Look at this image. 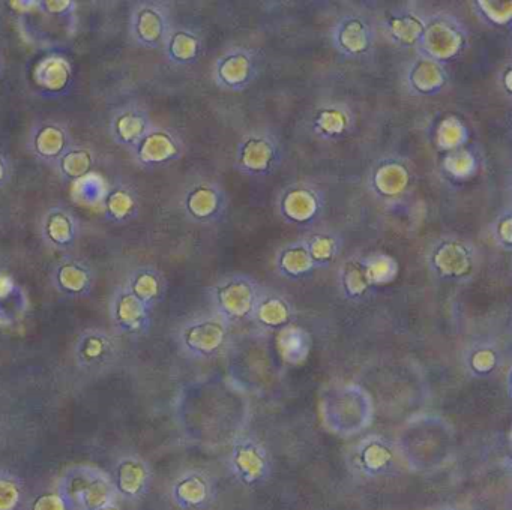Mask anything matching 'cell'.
<instances>
[{
  "label": "cell",
  "mask_w": 512,
  "mask_h": 510,
  "mask_svg": "<svg viewBox=\"0 0 512 510\" xmlns=\"http://www.w3.org/2000/svg\"><path fill=\"white\" fill-rule=\"evenodd\" d=\"M469 45V27L458 15L434 11L425 17L424 32L415 50L421 56L446 63L457 59Z\"/></svg>",
  "instance_id": "1"
},
{
  "label": "cell",
  "mask_w": 512,
  "mask_h": 510,
  "mask_svg": "<svg viewBox=\"0 0 512 510\" xmlns=\"http://www.w3.org/2000/svg\"><path fill=\"white\" fill-rule=\"evenodd\" d=\"M58 489L73 510H97L118 498L110 476L91 467L71 468Z\"/></svg>",
  "instance_id": "2"
},
{
  "label": "cell",
  "mask_w": 512,
  "mask_h": 510,
  "mask_svg": "<svg viewBox=\"0 0 512 510\" xmlns=\"http://www.w3.org/2000/svg\"><path fill=\"white\" fill-rule=\"evenodd\" d=\"M175 26L170 6L157 0L134 2L128 14V39L143 50H161Z\"/></svg>",
  "instance_id": "3"
},
{
  "label": "cell",
  "mask_w": 512,
  "mask_h": 510,
  "mask_svg": "<svg viewBox=\"0 0 512 510\" xmlns=\"http://www.w3.org/2000/svg\"><path fill=\"white\" fill-rule=\"evenodd\" d=\"M283 161L280 140L266 129L248 132L236 144L233 165L239 173L250 177H268Z\"/></svg>",
  "instance_id": "4"
},
{
  "label": "cell",
  "mask_w": 512,
  "mask_h": 510,
  "mask_svg": "<svg viewBox=\"0 0 512 510\" xmlns=\"http://www.w3.org/2000/svg\"><path fill=\"white\" fill-rule=\"evenodd\" d=\"M377 21L361 9L344 11L329 29L331 45L347 59H359L371 53L377 39Z\"/></svg>",
  "instance_id": "5"
},
{
  "label": "cell",
  "mask_w": 512,
  "mask_h": 510,
  "mask_svg": "<svg viewBox=\"0 0 512 510\" xmlns=\"http://www.w3.org/2000/svg\"><path fill=\"white\" fill-rule=\"evenodd\" d=\"M259 75V53L245 45H235L224 50L211 69L212 81L223 92H244Z\"/></svg>",
  "instance_id": "6"
},
{
  "label": "cell",
  "mask_w": 512,
  "mask_h": 510,
  "mask_svg": "<svg viewBox=\"0 0 512 510\" xmlns=\"http://www.w3.org/2000/svg\"><path fill=\"white\" fill-rule=\"evenodd\" d=\"M260 290L256 282L248 276L233 275L211 288V303L214 314L230 321L253 318L254 309L259 302Z\"/></svg>",
  "instance_id": "7"
},
{
  "label": "cell",
  "mask_w": 512,
  "mask_h": 510,
  "mask_svg": "<svg viewBox=\"0 0 512 510\" xmlns=\"http://www.w3.org/2000/svg\"><path fill=\"white\" fill-rule=\"evenodd\" d=\"M179 206L193 224L211 225L226 215L229 197L223 185L215 180L196 179L185 186Z\"/></svg>",
  "instance_id": "8"
},
{
  "label": "cell",
  "mask_w": 512,
  "mask_h": 510,
  "mask_svg": "<svg viewBox=\"0 0 512 510\" xmlns=\"http://www.w3.org/2000/svg\"><path fill=\"white\" fill-rule=\"evenodd\" d=\"M184 150V140L175 129L154 125L128 153L136 167L142 170H160L179 161Z\"/></svg>",
  "instance_id": "9"
},
{
  "label": "cell",
  "mask_w": 512,
  "mask_h": 510,
  "mask_svg": "<svg viewBox=\"0 0 512 510\" xmlns=\"http://www.w3.org/2000/svg\"><path fill=\"white\" fill-rule=\"evenodd\" d=\"M32 83L38 93L46 98L68 95L74 86L73 60L65 51H46L34 63Z\"/></svg>",
  "instance_id": "10"
},
{
  "label": "cell",
  "mask_w": 512,
  "mask_h": 510,
  "mask_svg": "<svg viewBox=\"0 0 512 510\" xmlns=\"http://www.w3.org/2000/svg\"><path fill=\"white\" fill-rule=\"evenodd\" d=\"M229 323L218 315L191 318L179 327L178 342L191 356L209 357L223 348Z\"/></svg>",
  "instance_id": "11"
},
{
  "label": "cell",
  "mask_w": 512,
  "mask_h": 510,
  "mask_svg": "<svg viewBox=\"0 0 512 510\" xmlns=\"http://www.w3.org/2000/svg\"><path fill=\"white\" fill-rule=\"evenodd\" d=\"M74 143L76 141L70 126L56 119H40L32 123L26 138L29 153L49 167H53Z\"/></svg>",
  "instance_id": "12"
},
{
  "label": "cell",
  "mask_w": 512,
  "mask_h": 510,
  "mask_svg": "<svg viewBox=\"0 0 512 510\" xmlns=\"http://www.w3.org/2000/svg\"><path fill=\"white\" fill-rule=\"evenodd\" d=\"M40 236L52 251H71L82 236L79 216L65 204H52L41 215Z\"/></svg>",
  "instance_id": "13"
},
{
  "label": "cell",
  "mask_w": 512,
  "mask_h": 510,
  "mask_svg": "<svg viewBox=\"0 0 512 510\" xmlns=\"http://www.w3.org/2000/svg\"><path fill=\"white\" fill-rule=\"evenodd\" d=\"M154 125L148 108L143 107L139 102H127L112 111L107 131H109L110 140L116 146L130 152L154 128Z\"/></svg>",
  "instance_id": "14"
},
{
  "label": "cell",
  "mask_w": 512,
  "mask_h": 510,
  "mask_svg": "<svg viewBox=\"0 0 512 510\" xmlns=\"http://www.w3.org/2000/svg\"><path fill=\"white\" fill-rule=\"evenodd\" d=\"M110 320L121 335L142 336L151 329L152 311L137 299L127 285L113 293L109 303Z\"/></svg>",
  "instance_id": "15"
},
{
  "label": "cell",
  "mask_w": 512,
  "mask_h": 510,
  "mask_svg": "<svg viewBox=\"0 0 512 510\" xmlns=\"http://www.w3.org/2000/svg\"><path fill=\"white\" fill-rule=\"evenodd\" d=\"M427 12L416 6H397L377 21V30L386 41L401 48H416L424 32Z\"/></svg>",
  "instance_id": "16"
},
{
  "label": "cell",
  "mask_w": 512,
  "mask_h": 510,
  "mask_svg": "<svg viewBox=\"0 0 512 510\" xmlns=\"http://www.w3.org/2000/svg\"><path fill=\"white\" fill-rule=\"evenodd\" d=\"M325 207L322 191L310 183H293L278 197V212L290 224H308L319 218Z\"/></svg>",
  "instance_id": "17"
},
{
  "label": "cell",
  "mask_w": 512,
  "mask_h": 510,
  "mask_svg": "<svg viewBox=\"0 0 512 510\" xmlns=\"http://www.w3.org/2000/svg\"><path fill=\"white\" fill-rule=\"evenodd\" d=\"M119 345L115 336L100 327L83 330L74 345L77 365L85 371H100L115 362Z\"/></svg>",
  "instance_id": "18"
},
{
  "label": "cell",
  "mask_w": 512,
  "mask_h": 510,
  "mask_svg": "<svg viewBox=\"0 0 512 510\" xmlns=\"http://www.w3.org/2000/svg\"><path fill=\"white\" fill-rule=\"evenodd\" d=\"M110 479L118 497L137 501L145 497L151 488L152 470L140 456L125 455L116 462Z\"/></svg>",
  "instance_id": "19"
},
{
  "label": "cell",
  "mask_w": 512,
  "mask_h": 510,
  "mask_svg": "<svg viewBox=\"0 0 512 510\" xmlns=\"http://www.w3.org/2000/svg\"><path fill=\"white\" fill-rule=\"evenodd\" d=\"M404 89L415 96H433L442 92L448 83L446 65L416 54L404 65Z\"/></svg>",
  "instance_id": "20"
},
{
  "label": "cell",
  "mask_w": 512,
  "mask_h": 510,
  "mask_svg": "<svg viewBox=\"0 0 512 510\" xmlns=\"http://www.w3.org/2000/svg\"><path fill=\"white\" fill-rule=\"evenodd\" d=\"M52 285L62 296L83 299L94 290L95 270L82 258L65 257L52 270Z\"/></svg>",
  "instance_id": "21"
},
{
  "label": "cell",
  "mask_w": 512,
  "mask_h": 510,
  "mask_svg": "<svg viewBox=\"0 0 512 510\" xmlns=\"http://www.w3.org/2000/svg\"><path fill=\"white\" fill-rule=\"evenodd\" d=\"M140 213L137 186L127 179H116L107 186L103 197L104 219L110 224L127 225Z\"/></svg>",
  "instance_id": "22"
},
{
  "label": "cell",
  "mask_w": 512,
  "mask_h": 510,
  "mask_svg": "<svg viewBox=\"0 0 512 510\" xmlns=\"http://www.w3.org/2000/svg\"><path fill=\"white\" fill-rule=\"evenodd\" d=\"M430 263L442 278H463L472 269L473 251L463 240H440L431 252Z\"/></svg>",
  "instance_id": "23"
},
{
  "label": "cell",
  "mask_w": 512,
  "mask_h": 510,
  "mask_svg": "<svg viewBox=\"0 0 512 510\" xmlns=\"http://www.w3.org/2000/svg\"><path fill=\"white\" fill-rule=\"evenodd\" d=\"M410 171L401 159H382L373 168L368 180L373 194L382 200H395L409 188Z\"/></svg>",
  "instance_id": "24"
},
{
  "label": "cell",
  "mask_w": 512,
  "mask_h": 510,
  "mask_svg": "<svg viewBox=\"0 0 512 510\" xmlns=\"http://www.w3.org/2000/svg\"><path fill=\"white\" fill-rule=\"evenodd\" d=\"M232 468L235 476L245 485H260L269 474L268 456L259 444L244 441L233 449Z\"/></svg>",
  "instance_id": "25"
},
{
  "label": "cell",
  "mask_w": 512,
  "mask_h": 510,
  "mask_svg": "<svg viewBox=\"0 0 512 510\" xmlns=\"http://www.w3.org/2000/svg\"><path fill=\"white\" fill-rule=\"evenodd\" d=\"M161 50L172 65L191 66L202 57L203 38L193 27L175 24Z\"/></svg>",
  "instance_id": "26"
},
{
  "label": "cell",
  "mask_w": 512,
  "mask_h": 510,
  "mask_svg": "<svg viewBox=\"0 0 512 510\" xmlns=\"http://www.w3.org/2000/svg\"><path fill=\"white\" fill-rule=\"evenodd\" d=\"M212 486L208 477L199 471H190L179 477L172 486V498L176 506L184 510H199L208 506Z\"/></svg>",
  "instance_id": "27"
},
{
  "label": "cell",
  "mask_w": 512,
  "mask_h": 510,
  "mask_svg": "<svg viewBox=\"0 0 512 510\" xmlns=\"http://www.w3.org/2000/svg\"><path fill=\"white\" fill-rule=\"evenodd\" d=\"M97 164V153L91 147L74 143L55 162L52 170L65 183H76L88 177Z\"/></svg>",
  "instance_id": "28"
},
{
  "label": "cell",
  "mask_w": 512,
  "mask_h": 510,
  "mask_svg": "<svg viewBox=\"0 0 512 510\" xmlns=\"http://www.w3.org/2000/svg\"><path fill=\"white\" fill-rule=\"evenodd\" d=\"M125 285L151 311H154L155 306L163 300L166 290L163 275L152 266H139L131 270Z\"/></svg>",
  "instance_id": "29"
},
{
  "label": "cell",
  "mask_w": 512,
  "mask_h": 510,
  "mask_svg": "<svg viewBox=\"0 0 512 510\" xmlns=\"http://www.w3.org/2000/svg\"><path fill=\"white\" fill-rule=\"evenodd\" d=\"M352 125V114L344 108V105H323L313 119V129L317 137L332 140L346 134Z\"/></svg>",
  "instance_id": "30"
},
{
  "label": "cell",
  "mask_w": 512,
  "mask_h": 510,
  "mask_svg": "<svg viewBox=\"0 0 512 510\" xmlns=\"http://www.w3.org/2000/svg\"><path fill=\"white\" fill-rule=\"evenodd\" d=\"M278 269L290 279H299L307 276L316 269L313 258L308 252L305 240L286 246L278 255Z\"/></svg>",
  "instance_id": "31"
},
{
  "label": "cell",
  "mask_w": 512,
  "mask_h": 510,
  "mask_svg": "<svg viewBox=\"0 0 512 510\" xmlns=\"http://www.w3.org/2000/svg\"><path fill=\"white\" fill-rule=\"evenodd\" d=\"M278 348L287 362H304L310 351V336L301 327L284 326L278 335Z\"/></svg>",
  "instance_id": "32"
},
{
  "label": "cell",
  "mask_w": 512,
  "mask_h": 510,
  "mask_svg": "<svg viewBox=\"0 0 512 510\" xmlns=\"http://www.w3.org/2000/svg\"><path fill=\"white\" fill-rule=\"evenodd\" d=\"M253 318L262 326L284 327L290 318V308L283 297L260 294Z\"/></svg>",
  "instance_id": "33"
},
{
  "label": "cell",
  "mask_w": 512,
  "mask_h": 510,
  "mask_svg": "<svg viewBox=\"0 0 512 510\" xmlns=\"http://www.w3.org/2000/svg\"><path fill=\"white\" fill-rule=\"evenodd\" d=\"M469 140V128L457 116H446L440 120L436 131L437 146L446 152L461 149Z\"/></svg>",
  "instance_id": "34"
},
{
  "label": "cell",
  "mask_w": 512,
  "mask_h": 510,
  "mask_svg": "<svg viewBox=\"0 0 512 510\" xmlns=\"http://www.w3.org/2000/svg\"><path fill=\"white\" fill-rule=\"evenodd\" d=\"M392 461H394L392 450L382 443L367 444V446L362 447L358 455L359 468L370 476H377V474L388 470Z\"/></svg>",
  "instance_id": "35"
},
{
  "label": "cell",
  "mask_w": 512,
  "mask_h": 510,
  "mask_svg": "<svg viewBox=\"0 0 512 510\" xmlns=\"http://www.w3.org/2000/svg\"><path fill=\"white\" fill-rule=\"evenodd\" d=\"M25 497L23 480L11 471L0 470V510H22Z\"/></svg>",
  "instance_id": "36"
},
{
  "label": "cell",
  "mask_w": 512,
  "mask_h": 510,
  "mask_svg": "<svg viewBox=\"0 0 512 510\" xmlns=\"http://www.w3.org/2000/svg\"><path fill=\"white\" fill-rule=\"evenodd\" d=\"M308 252L313 258L316 267L326 266L331 263L338 254V240L332 233H317L305 239Z\"/></svg>",
  "instance_id": "37"
},
{
  "label": "cell",
  "mask_w": 512,
  "mask_h": 510,
  "mask_svg": "<svg viewBox=\"0 0 512 510\" xmlns=\"http://www.w3.org/2000/svg\"><path fill=\"white\" fill-rule=\"evenodd\" d=\"M473 9L485 23L491 26H506L511 21L512 3L499 0H478L473 2Z\"/></svg>",
  "instance_id": "38"
},
{
  "label": "cell",
  "mask_w": 512,
  "mask_h": 510,
  "mask_svg": "<svg viewBox=\"0 0 512 510\" xmlns=\"http://www.w3.org/2000/svg\"><path fill=\"white\" fill-rule=\"evenodd\" d=\"M341 281H343L344 290H346L349 296L356 297L364 294L371 287L367 269H365L364 258L358 261H349L343 267Z\"/></svg>",
  "instance_id": "39"
},
{
  "label": "cell",
  "mask_w": 512,
  "mask_h": 510,
  "mask_svg": "<svg viewBox=\"0 0 512 510\" xmlns=\"http://www.w3.org/2000/svg\"><path fill=\"white\" fill-rule=\"evenodd\" d=\"M365 269L371 285L386 284L394 279L397 273V264L388 255L377 254L364 258Z\"/></svg>",
  "instance_id": "40"
},
{
  "label": "cell",
  "mask_w": 512,
  "mask_h": 510,
  "mask_svg": "<svg viewBox=\"0 0 512 510\" xmlns=\"http://www.w3.org/2000/svg\"><path fill=\"white\" fill-rule=\"evenodd\" d=\"M478 167L476 156L470 150L461 149L449 152L445 159V170L454 177L472 176Z\"/></svg>",
  "instance_id": "41"
},
{
  "label": "cell",
  "mask_w": 512,
  "mask_h": 510,
  "mask_svg": "<svg viewBox=\"0 0 512 510\" xmlns=\"http://www.w3.org/2000/svg\"><path fill=\"white\" fill-rule=\"evenodd\" d=\"M2 302L8 303V306L17 315L22 314L23 306H25V294H23L22 288L4 272H0V305Z\"/></svg>",
  "instance_id": "42"
},
{
  "label": "cell",
  "mask_w": 512,
  "mask_h": 510,
  "mask_svg": "<svg viewBox=\"0 0 512 510\" xmlns=\"http://www.w3.org/2000/svg\"><path fill=\"white\" fill-rule=\"evenodd\" d=\"M38 12L52 20H71L77 12L76 0H38Z\"/></svg>",
  "instance_id": "43"
},
{
  "label": "cell",
  "mask_w": 512,
  "mask_h": 510,
  "mask_svg": "<svg viewBox=\"0 0 512 510\" xmlns=\"http://www.w3.org/2000/svg\"><path fill=\"white\" fill-rule=\"evenodd\" d=\"M28 510H73V507L70 506L67 498L59 492V489H56V491L38 494L29 503Z\"/></svg>",
  "instance_id": "44"
},
{
  "label": "cell",
  "mask_w": 512,
  "mask_h": 510,
  "mask_svg": "<svg viewBox=\"0 0 512 510\" xmlns=\"http://www.w3.org/2000/svg\"><path fill=\"white\" fill-rule=\"evenodd\" d=\"M511 222L512 216L508 209L500 213L499 218L494 222V237H496L497 243L503 246V248L511 246Z\"/></svg>",
  "instance_id": "45"
},
{
  "label": "cell",
  "mask_w": 512,
  "mask_h": 510,
  "mask_svg": "<svg viewBox=\"0 0 512 510\" xmlns=\"http://www.w3.org/2000/svg\"><path fill=\"white\" fill-rule=\"evenodd\" d=\"M13 162L8 158L7 153L0 150V191L7 188L8 183L13 179Z\"/></svg>",
  "instance_id": "46"
},
{
  "label": "cell",
  "mask_w": 512,
  "mask_h": 510,
  "mask_svg": "<svg viewBox=\"0 0 512 510\" xmlns=\"http://www.w3.org/2000/svg\"><path fill=\"white\" fill-rule=\"evenodd\" d=\"M494 363H496V357H494L493 351L487 350V348H482L473 357V365L478 371H488Z\"/></svg>",
  "instance_id": "47"
},
{
  "label": "cell",
  "mask_w": 512,
  "mask_h": 510,
  "mask_svg": "<svg viewBox=\"0 0 512 510\" xmlns=\"http://www.w3.org/2000/svg\"><path fill=\"white\" fill-rule=\"evenodd\" d=\"M503 81H505V92L511 93V66H506Z\"/></svg>",
  "instance_id": "48"
},
{
  "label": "cell",
  "mask_w": 512,
  "mask_h": 510,
  "mask_svg": "<svg viewBox=\"0 0 512 510\" xmlns=\"http://www.w3.org/2000/svg\"><path fill=\"white\" fill-rule=\"evenodd\" d=\"M97 510H122V507L119 506L118 501H113V503L106 504V506L100 507Z\"/></svg>",
  "instance_id": "49"
},
{
  "label": "cell",
  "mask_w": 512,
  "mask_h": 510,
  "mask_svg": "<svg viewBox=\"0 0 512 510\" xmlns=\"http://www.w3.org/2000/svg\"><path fill=\"white\" fill-rule=\"evenodd\" d=\"M5 74V57L4 53L0 51V80H2V77H4Z\"/></svg>",
  "instance_id": "50"
},
{
  "label": "cell",
  "mask_w": 512,
  "mask_h": 510,
  "mask_svg": "<svg viewBox=\"0 0 512 510\" xmlns=\"http://www.w3.org/2000/svg\"><path fill=\"white\" fill-rule=\"evenodd\" d=\"M451 510H454V509H451Z\"/></svg>",
  "instance_id": "51"
}]
</instances>
